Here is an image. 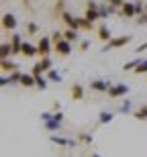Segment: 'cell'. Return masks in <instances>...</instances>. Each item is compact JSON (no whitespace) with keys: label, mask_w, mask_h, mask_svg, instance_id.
<instances>
[{"label":"cell","mask_w":147,"mask_h":157,"mask_svg":"<svg viewBox=\"0 0 147 157\" xmlns=\"http://www.w3.org/2000/svg\"><path fill=\"white\" fill-rule=\"evenodd\" d=\"M51 39L49 37H41L39 39V45H37V49H39V55L41 57H49V53H51Z\"/></svg>","instance_id":"cell-4"},{"label":"cell","mask_w":147,"mask_h":157,"mask_svg":"<svg viewBox=\"0 0 147 157\" xmlns=\"http://www.w3.org/2000/svg\"><path fill=\"white\" fill-rule=\"evenodd\" d=\"M131 41H133V37H131V35L112 37V41H108V43L102 47V51H108V49H118V47H123V45H129Z\"/></svg>","instance_id":"cell-1"},{"label":"cell","mask_w":147,"mask_h":157,"mask_svg":"<svg viewBox=\"0 0 147 157\" xmlns=\"http://www.w3.org/2000/svg\"><path fill=\"white\" fill-rule=\"evenodd\" d=\"M45 128H47L49 133H57L59 128H61V122H57V121H49V122H45Z\"/></svg>","instance_id":"cell-23"},{"label":"cell","mask_w":147,"mask_h":157,"mask_svg":"<svg viewBox=\"0 0 147 157\" xmlns=\"http://www.w3.org/2000/svg\"><path fill=\"white\" fill-rule=\"evenodd\" d=\"M143 51H147V41H145V43H141V45L135 49V53H143Z\"/></svg>","instance_id":"cell-40"},{"label":"cell","mask_w":147,"mask_h":157,"mask_svg":"<svg viewBox=\"0 0 147 157\" xmlns=\"http://www.w3.org/2000/svg\"><path fill=\"white\" fill-rule=\"evenodd\" d=\"M53 121L64 122V112H61V110H59V112H53Z\"/></svg>","instance_id":"cell-38"},{"label":"cell","mask_w":147,"mask_h":157,"mask_svg":"<svg viewBox=\"0 0 147 157\" xmlns=\"http://www.w3.org/2000/svg\"><path fill=\"white\" fill-rule=\"evenodd\" d=\"M114 118V112H110V110H102L98 114V124H108V122Z\"/></svg>","instance_id":"cell-15"},{"label":"cell","mask_w":147,"mask_h":157,"mask_svg":"<svg viewBox=\"0 0 147 157\" xmlns=\"http://www.w3.org/2000/svg\"><path fill=\"white\" fill-rule=\"evenodd\" d=\"M133 117H135L137 121H147V104H143L141 108H137V110L133 112Z\"/></svg>","instance_id":"cell-20"},{"label":"cell","mask_w":147,"mask_h":157,"mask_svg":"<svg viewBox=\"0 0 147 157\" xmlns=\"http://www.w3.org/2000/svg\"><path fill=\"white\" fill-rule=\"evenodd\" d=\"M137 23H139V25H147V14H141V17H139V21H137Z\"/></svg>","instance_id":"cell-43"},{"label":"cell","mask_w":147,"mask_h":157,"mask_svg":"<svg viewBox=\"0 0 147 157\" xmlns=\"http://www.w3.org/2000/svg\"><path fill=\"white\" fill-rule=\"evenodd\" d=\"M110 82H106V80H92L90 82V88L94 90V92H106L108 94V90H110Z\"/></svg>","instance_id":"cell-5"},{"label":"cell","mask_w":147,"mask_h":157,"mask_svg":"<svg viewBox=\"0 0 147 157\" xmlns=\"http://www.w3.org/2000/svg\"><path fill=\"white\" fill-rule=\"evenodd\" d=\"M27 29H29V33H37V31H39V27H37L35 23H29V25H27Z\"/></svg>","instance_id":"cell-39"},{"label":"cell","mask_w":147,"mask_h":157,"mask_svg":"<svg viewBox=\"0 0 147 157\" xmlns=\"http://www.w3.org/2000/svg\"><path fill=\"white\" fill-rule=\"evenodd\" d=\"M18 86L23 88H37V80L33 74H23V78H21V84Z\"/></svg>","instance_id":"cell-11"},{"label":"cell","mask_w":147,"mask_h":157,"mask_svg":"<svg viewBox=\"0 0 147 157\" xmlns=\"http://www.w3.org/2000/svg\"><path fill=\"white\" fill-rule=\"evenodd\" d=\"M64 39L70 41V43H76V41H78V31H72V29L64 31Z\"/></svg>","instance_id":"cell-22"},{"label":"cell","mask_w":147,"mask_h":157,"mask_svg":"<svg viewBox=\"0 0 147 157\" xmlns=\"http://www.w3.org/2000/svg\"><path fill=\"white\" fill-rule=\"evenodd\" d=\"M125 94H129V86L127 84H112L110 90H108V98L117 100V98H123Z\"/></svg>","instance_id":"cell-2"},{"label":"cell","mask_w":147,"mask_h":157,"mask_svg":"<svg viewBox=\"0 0 147 157\" xmlns=\"http://www.w3.org/2000/svg\"><path fill=\"white\" fill-rule=\"evenodd\" d=\"M141 61H143V57H137V59H131V61H127V63L123 65V70L125 71H135L139 65H141Z\"/></svg>","instance_id":"cell-18"},{"label":"cell","mask_w":147,"mask_h":157,"mask_svg":"<svg viewBox=\"0 0 147 157\" xmlns=\"http://www.w3.org/2000/svg\"><path fill=\"white\" fill-rule=\"evenodd\" d=\"M43 71H45V70H43V67H41V63L37 61V63L33 65V70H31V74H33L35 78H41V76H43Z\"/></svg>","instance_id":"cell-25"},{"label":"cell","mask_w":147,"mask_h":157,"mask_svg":"<svg viewBox=\"0 0 147 157\" xmlns=\"http://www.w3.org/2000/svg\"><path fill=\"white\" fill-rule=\"evenodd\" d=\"M39 63H41V67L45 71L51 70V57H41V59H39Z\"/></svg>","instance_id":"cell-28"},{"label":"cell","mask_w":147,"mask_h":157,"mask_svg":"<svg viewBox=\"0 0 147 157\" xmlns=\"http://www.w3.org/2000/svg\"><path fill=\"white\" fill-rule=\"evenodd\" d=\"M76 139L80 141V143L92 145V141H94V135H92V133H86V131H82V133H78V135H76Z\"/></svg>","instance_id":"cell-17"},{"label":"cell","mask_w":147,"mask_h":157,"mask_svg":"<svg viewBox=\"0 0 147 157\" xmlns=\"http://www.w3.org/2000/svg\"><path fill=\"white\" fill-rule=\"evenodd\" d=\"M98 8H100L98 2H92V0H88V2H86V10H98Z\"/></svg>","instance_id":"cell-37"},{"label":"cell","mask_w":147,"mask_h":157,"mask_svg":"<svg viewBox=\"0 0 147 157\" xmlns=\"http://www.w3.org/2000/svg\"><path fill=\"white\" fill-rule=\"evenodd\" d=\"M61 18H64V23L68 25V29H72V31H80V21H78L76 17H72L70 12H61Z\"/></svg>","instance_id":"cell-6"},{"label":"cell","mask_w":147,"mask_h":157,"mask_svg":"<svg viewBox=\"0 0 147 157\" xmlns=\"http://www.w3.org/2000/svg\"><path fill=\"white\" fill-rule=\"evenodd\" d=\"M70 96L74 100H82L84 98V86H80V84H74V86L70 88Z\"/></svg>","instance_id":"cell-13"},{"label":"cell","mask_w":147,"mask_h":157,"mask_svg":"<svg viewBox=\"0 0 147 157\" xmlns=\"http://www.w3.org/2000/svg\"><path fill=\"white\" fill-rule=\"evenodd\" d=\"M23 43H25V41H23V37L18 35V33H14V35L10 37V45H12V51H14V55H17V53L21 55V47H23Z\"/></svg>","instance_id":"cell-12"},{"label":"cell","mask_w":147,"mask_h":157,"mask_svg":"<svg viewBox=\"0 0 147 157\" xmlns=\"http://www.w3.org/2000/svg\"><path fill=\"white\" fill-rule=\"evenodd\" d=\"M49 141L59 147H76L78 143V139H68V137H61V135H49Z\"/></svg>","instance_id":"cell-3"},{"label":"cell","mask_w":147,"mask_h":157,"mask_svg":"<svg viewBox=\"0 0 147 157\" xmlns=\"http://www.w3.org/2000/svg\"><path fill=\"white\" fill-rule=\"evenodd\" d=\"M121 14H123V17H127V18L137 17V14H135V2H125V6L121 8Z\"/></svg>","instance_id":"cell-14"},{"label":"cell","mask_w":147,"mask_h":157,"mask_svg":"<svg viewBox=\"0 0 147 157\" xmlns=\"http://www.w3.org/2000/svg\"><path fill=\"white\" fill-rule=\"evenodd\" d=\"M21 55L23 57H35V55H39V49L35 45H31L29 41H25L23 47H21Z\"/></svg>","instance_id":"cell-8"},{"label":"cell","mask_w":147,"mask_h":157,"mask_svg":"<svg viewBox=\"0 0 147 157\" xmlns=\"http://www.w3.org/2000/svg\"><path fill=\"white\" fill-rule=\"evenodd\" d=\"M112 10H114V8H108V6H102V4H100V8H98L100 18H106V17H108V14H110Z\"/></svg>","instance_id":"cell-30"},{"label":"cell","mask_w":147,"mask_h":157,"mask_svg":"<svg viewBox=\"0 0 147 157\" xmlns=\"http://www.w3.org/2000/svg\"><path fill=\"white\" fill-rule=\"evenodd\" d=\"M135 14H137V17H141V14H145V6H143L141 2H135Z\"/></svg>","instance_id":"cell-36"},{"label":"cell","mask_w":147,"mask_h":157,"mask_svg":"<svg viewBox=\"0 0 147 157\" xmlns=\"http://www.w3.org/2000/svg\"><path fill=\"white\" fill-rule=\"evenodd\" d=\"M61 39H64V33H61V31H55V33L51 35V43H53V45H55V43H59Z\"/></svg>","instance_id":"cell-34"},{"label":"cell","mask_w":147,"mask_h":157,"mask_svg":"<svg viewBox=\"0 0 147 157\" xmlns=\"http://www.w3.org/2000/svg\"><path fill=\"white\" fill-rule=\"evenodd\" d=\"M84 18H86V21H90V23L94 25L96 21H100V12H98V10H86Z\"/></svg>","instance_id":"cell-21"},{"label":"cell","mask_w":147,"mask_h":157,"mask_svg":"<svg viewBox=\"0 0 147 157\" xmlns=\"http://www.w3.org/2000/svg\"><path fill=\"white\" fill-rule=\"evenodd\" d=\"M131 110H133V104H131V100H125L123 104L118 106V112H123V114H129Z\"/></svg>","instance_id":"cell-24"},{"label":"cell","mask_w":147,"mask_h":157,"mask_svg":"<svg viewBox=\"0 0 147 157\" xmlns=\"http://www.w3.org/2000/svg\"><path fill=\"white\" fill-rule=\"evenodd\" d=\"M90 157H100V155H98V153H92V155H90Z\"/></svg>","instance_id":"cell-45"},{"label":"cell","mask_w":147,"mask_h":157,"mask_svg":"<svg viewBox=\"0 0 147 157\" xmlns=\"http://www.w3.org/2000/svg\"><path fill=\"white\" fill-rule=\"evenodd\" d=\"M0 84H2V86H8V84H10V78H8V76H2Z\"/></svg>","instance_id":"cell-42"},{"label":"cell","mask_w":147,"mask_h":157,"mask_svg":"<svg viewBox=\"0 0 147 157\" xmlns=\"http://www.w3.org/2000/svg\"><path fill=\"white\" fill-rule=\"evenodd\" d=\"M0 67H2V71H10V74L18 70L17 63H14L12 59H2V61H0Z\"/></svg>","instance_id":"cell-16"},{"label":"cell","mask_w":147,"mask_h":157,"mask_svg":"<svg viewBox=\"0 0 147 157\" xmlns=\"http://www.w3.org/2000/svg\"><path fill=\"white\" fill-rule=\"evenodd\" d=\"M127 0H108L106 4H110V8H123Z\"/></svg>","instance_id":"cell-31"},{"label":"cell","mask_w":147,"mask_h":157,"mask_svg":"<svg viewBox=\"0 0 147 157\" xmlns=\"http://www.w3.org/2000/svg\"><path fill=\"white\" fill-rule=\"evenodd\" d=\"M53 49H55L59 55H64V57H65V55H70V53H72V43H70V41H65V39H61L59 43L53 45Z\"/></svg>","instance_id":"cell-7"},{"label":"cell","mask_w":147,"mask_h":157,"mask_svg":"<svg viewBox=\"0 0 147 157\" xmlns=\"http://www.w3.org/2000/svg\"><path fill=\"white\" fill-rule=\"evenodd\" d=\"M61 110V104H59V102H55V104H53V108H51V112H59Z\"/></svg>","instance_id":"cell-44"},{"label":"cell","mask_w":147,"mask_h":157,"mask_svg":"<svg viewBox=\"0 0 147 157\" xmlns=\"http://www.w3.org/2000/svg\"><path fill=\"white\" fill-rule=\"evenodd\" d=\"M8 78H10V84H21V78H23V71H12V74H10V76H8Z\"/></svg>","instance_id":"cell-26"},{"label":"cell","mask_w":147,"mask_h":157,"mask_svg":"<svg viewBox=\"0 0 147 157\" xmlns=\"http://www.w3.org/2000/svg\"><path fill=\"white\" fill-rule=\"evenodd\" d=\"M133 74H137V76H141V74H147V57L143 59V61H141V65H139V67H137V70L133 71Z\"/></svg>","instance_id":"cell-29"},{"label":"cell","mask_w":147,"mask_h":157,"mask_svg":"<svg viewBox=\"0 0 147 157\" xmlns=\"http://www.w3.org/2000/svg\"><path fill=\"white\" fill-rule=\"evenodd\" d=\"M10 55H14L12 45H10V43H2V47H0V57H2V59H8Z\"/></svg>","instance_id":"cell-19"},{"label":"cell","mask_w":147,"mask_h":157,"mask_svg":"<svg viewBox=\"0 0 147 157\" xmlns=\"http://www.w3.org/2000/svg\"><path fill=\"white\" fill-rule=\"evenodd\" d=\"M96 35H98L100 41H104V45L108 43V41H112V35H110V29L106 27V25H100L98 31H96Z\"/></svg>","instance_id":"cell-10"},{"label":"cell","mask_w":147,"mask_h":157,"mask_svg":"<svg viewBox=\"0 0 147 157\" xmlns=\"http://www.w3.org/2000/svg\"><path fill=\"white\" fill-rule=\"evenodd\" d=\"M41 121H43V124H45V122H49V121H53V112L51 110L41 112Z\"/></svg>","instance_id":"cell-35"},{"label":"cell","mask_w":147,"mask_h":157,"mask_svg":"<svg viewBox=\"0 0 147 157\" xmlns=\"http://www.w3.org/2000/svg\"><path fill=\"white\" fill-rule=\"evenodd\" d=\"M47 80H51V82H61V74H57L55 70H49L47 71Z\"/></svg>","instance_id":"cell-27"},{"label":"cell","mask_w":147,"mask_h":157,"mask_svg":"<svg viewBox=\"0 0 147 157\" xmlns=\"http://www.w3.org/2000/svg\"><path fill=\"white\" fill-rule=\"evenodd\" d=\"M78 21H80V29H86V31H90L92 29V23H90V21H86V18H78Z\"/></svg>","instance_id":"cell-33"},{"label":"cell","mask_w":147,"mask_h":157,"mask_svg":"<svg viewBox=\"0 0 147 157\" xmlns=\"http://www.w3.org/2000/svg\"><path fill=\"white\" fill-rule=\"evenodd\" d=\"M35 80H37V88H39V90H45V88H47V82H49L47 78L41 76V78H35Z\"/></svg>","instance_id":"cell-32"},{"label":"cell","mask_w":147,"mask_h":157,"mask_svg":"<svg viewBox=\"0 0 147 157\" xmlns=\"http://www.w3.org/2000/svg\"><path fill=\"white\" fill-rule=\"evenodd\" d=\"M2 29H6V31L17 29V18H14V14H10V12H6L4 17H2Z\"/></svg>","instance_id":"cell-9"},{"label":"cell","mask_w":147,"mask_h":157,"mask_svg":"<svg viewBox=\"0 0 147 157\" xmlns=\"http://www.w3.org/2000/svg\"><path fill=\"white\" fill-rule=\"evenodd\" d=\"M88 47H90V41H82V43H80V49H82V51H86Z\"/></svg>","instance_id":"cell-41"}]
</instances>
